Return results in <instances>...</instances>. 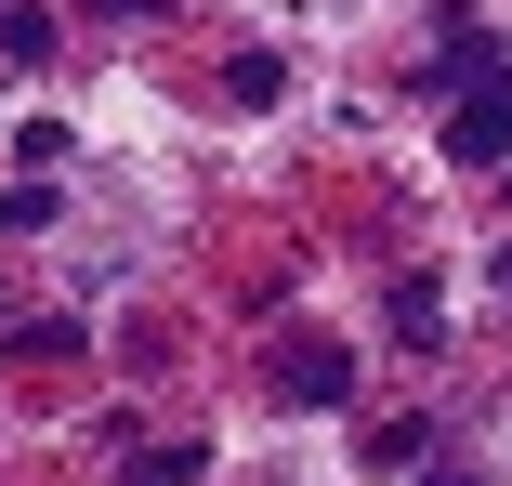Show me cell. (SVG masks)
Instances as JSON below:
<instances>
[{
    "label": "cell",
    "instance_id": "9",
    "mask_svg": "<svg viewBox=\"0 0 512 486\" xmlns=\"http://www.w3.org/2000/svg\"><path fill=\"white\" fill-rule=\"evenodd\" d=\"M0 329H14V289H0Z\"/></svg>",
    "mask_w": 512,
    "mask_h": 486
},
{
    "label": "cell",
    "instance_id": "2",
    "mask_svg": "<svg viewBox=\"0 0 512 486\" xmlns=\"http://www.w3.org/2000/svg\"><path fill=\"white\" fill-rule=\"evenodd\" d=\"M447 158L460 171H512V79H486V92L447 106Z\"/></svg>",
    "mask_w": 512,
    "mask_h": 486
},
{
    "label": "cell",
    "instance_id": "6",
    "mask_svg": "<svg viewBox=\"0 0 512 486\" xmlns=\"http://www.w3.org/2000/svg\"><path fill=\"white\" fill-rule=\"evenodd\" d=\"M0 224H53V184H0Z\"/></svg>",
    "mask_w": 512,
    "mask_h": 486
},
{
    "label": "cell",
    "instance_id": "4",
    "mask_svg": "<svg viewBox=\"0 0 512 486\" xmlns=\"http://www.w3.org/2000/svg\"><path fill=\"white\" fill-rule=\"evenodd\" d=\"M276 79H289L276 53H237V66H224V92H237V106H276Z\"/></svg>",
    "mask_w": 512,
    "mask_h": 486
},
{
    "label": "cell",
    "instance_id": "3",
    "mask_svg": "<svg viewBox=\"0 0 512 486\" xmlns=\"http://www.w3.org/2000/svg\"><path fill=\"white\" fill-rule=\"evenodd\" d=\"M394 342H421V355L447 342V316H434V289H394Z\"/></svg>",
    "mask_w": 512,
    "mask_h": 486
},
{
    "label": "cell",
    "instance_id": "7",
    "mask_svg": "<svg viewBox=\"0 0 512 486\" xmlns=\"http://www.w3.org/2000/svg\"><path fill=\"white\" fill-rule=\"evenodd\" d=\"M92 14H158V0H92Z\"/></svg>",
    "mask_w": 512,
    "mask_h": 486
},
{
    "label": "cell",
    "instance_id": "5",
    "mask_svg": "<svg viewBox=\"0 0 512 486\" xmlns=\"http://www.w3.org/2000/svg\"><path fill=\"white\" fill-rule=\"evenodd\" d=\"M421 447H434L421 421H368V473H394V460H421Z\"/></svg>",
    "mask_w": 512,
    "mask_h": 486
},
{
    "label": "cell",
    "instance_id": "1",
    "mask_svg": "<svg viewBox=\"0 0 512 486\" xmlns=\"http://www.w3.org/2000/svg\"><path fill=\"white\" fill-rule=\"evenodd\" d=\"M276 395H289V408H342V395H355V355H342L329 329H276Z\"/></svg>",
    "mask_w": 512,
    "mask_h": 486
},
{
    "label": "cell",
    "instance_id": "8",
    "mask_svg": "<svg viewBox=\"0 0 512 486\" xmlns=\"http://www.w3.org/2000/svg\"><path fill=\"white\" fill-rule=\"evenodd\" d=\"M486 289H512V250H499V263H486Z\"/></svg>",
    "mask_w": 512,
    "mask_h": 486
}]
</instances>
